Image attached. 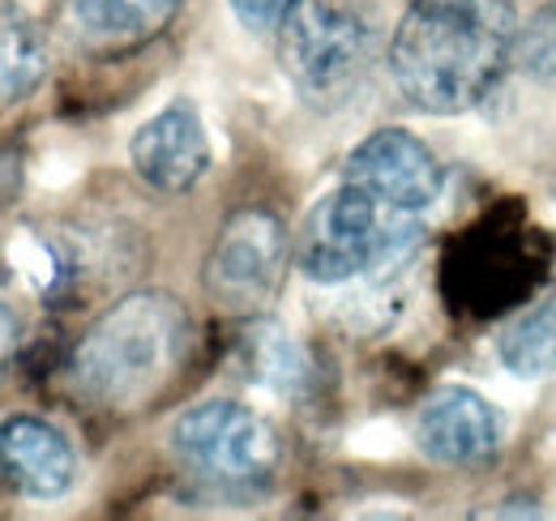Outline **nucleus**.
I'll use <instances>...</instances> for the list:
<instances>
[{
  "mask_svg": "<svg viewBox=\"0 0 556 521\" xmlns=\"http://www.w3.org/2000/svg\"><path fill=\"white\" fill-rule=\"evenodd\" d=\"M471 278L488 300V308H505L509 300H518L535 282V257L522 253L509 236H501L480 253V265H471Z\"/></svg>",
  "mask_w": 556,
  "mask_h": 521,
  "instance_id": "nucleus-15",
  "label": "nucleus"
},
{
  "mask_svg": "<svg viewBox=\"0 0 556 521\" xmlns=\"http://www.w3.org/2000/svg\"><path fill=\"white\" fill-rule=\"evenodd\" d=\"M416 445L441 466H476L501 449V419L476 390L445 385L419 406Z\"/></svg>",
  "mask_w": 556,
  "mask_h": 521,
  "instance_id": "nucleus-9",
  "label": "nucleus"
},
{
  "mask_svg": "<svg viewBox=\"0 0 556 521\" xmlns=\"http://www.w3.org/2000/svg\"><path fill=\"white\" fill-rule=\"evenodd\" d=\"M180 461L214 483H262L278 466L275 428L244 402L214 397L185 410L172 428Z\"/></svg>",
  "mask_w": 556,
  "mask_h": 521,
  "instance_id": "nucleus-6",
  "label": "nucleus"
},
{
  "mask_svg": "<svg viewBox=\"0 0 556 521\" xmlns=\"http://www.w3.org/2000/svg\"><path fill=\"white\" fill-rule=\"evenodd\" d=\"M17 185H22V167H17L13 154L0 150V205H9V196L17 193Z\"/></svg>",
  "mask_w": 556,
  "mask_h": 521,
  "instance_id": "nucleus-19",
  "label": "nucleus"
},
{
  "mask_svg": "<svg viewBox=\"0 0 556 521\" xmlns=\"http://www.w3.org/2000/svg\"><path fill=\"white\" fill-rule=\"evenodd\" d=\"M48 65L52 56L39 22L22 4L0 0V103L26 99L48 77Z\"/></svg>",
  "mask_w": 556,
  "mask_h": 521,
  "instance_id": "nucleus-12",
  "label": "nucleus"
},
{
  "mask_svg": "<svg viewBox=\"0 0 556 521\" xmlns=\"http://www.w3.org/2000/svg\"><path fill=\"white\" fill-rule=\"evenodd\" d=\"M496 351H501L505 368L518 372V377H548V372H556V291L505 329Z\"/></svg>",
  "mask_w": 556,
  "mask_h": 521,
  "instance_id": "nucleus-13",
  "label": "nucleus"
},
{
  "mask_svg": "<svg viewBox=\"0 0 556 521\" xmlns=\"http://www.w3.org/2000/svg\"><path fill=\"white\" fill-rule=\"evenodd\" d=\"M185 0H73V26L103 52L141 48L172 26Z\"/></svg>",
  "mask_w": 556,
  "mask_h": 521,
  "instance_id": "nucleus-11",
  "label": "nucleus"
},
{
  "mask_svg": "<svg viewBox=\"0 0 556 521\" xmlns=\"http://www.w3.org/2000/svg\"><path fill=\"white\" fill-rule=\"evenodd\" d=\"M416 244L419 223L407 209H394L348 180L308 209L295 236V265L304 278L330 287L359 278L377 265L403 260Z\"/></svg>",
  "mask_w": 556,
  "mask_h": 521,
  "instance_id": "nucleus-3",
  "label": "nucleus"
},
{
  "mask_svg": "<svg viewBox=\"0 0 556 521\" xmlns=\"http://www.w3.org/2000/svg\"><path fill=\"white\" fill-rule=\"evenodd\" d=\"M0 470L30 500H56L77 479L70 436L39 415H13L0 423Z\"/></svg>",
  "mask_w": 556,
  "mask_h": 521,
  "instance_id": "nucleus-10",
  "label": "nucleus"
},
{
  "mask_svg": "<svg viewBox=\"0 0 556 521\" xmlns=\"http://www.w3.org/2000/svg\"><path fill=\"white\" fill-rule=\"evenodd\" d=\"M514 39L509 0H412L390 43V73L412 107L458 116L492 94L514 61Z\"/></svg>",
  "mask_w": 556,
  "mask_h": 521,
  "instance_id": "nucleus-1",
  "label": "nucleus"
},
{
  "mask_svg": "<svg viewBox=\"0 0 556 521\" xmlns=\"http://www.w3.org/2000/svg\"><path fill=\"white\" fill-rule=\"evenodd\" d=\"M244 364L253 368V381L266 385V390L291 393L300 390V381H304V355L287 338V329L275 326V321H262V326L249 329V338H244Z\"/></svg>",
  "mask_w": 556,
  "mask_h": 521,
  "instance_id": "nucleus-14",
  "label": "nucleus"
},
{
  "mask_svg": "<svg viewBox=\"0 0 556 521\" xmlns=\"http://www.w3.org/2000/svg\"><path fill=\"white\" fill-rule=\"evenodd\" d=\"M287 9H291V0H231V13L249 30H278Z\"/></svg>",
  "mask_w": 556,
  "mask_h": 521,
  "instance_id": "nucleus-17",
  "label": "nucleus"
},
{
  "mask_svg": "<svg viewBox=\"0 0 556 521\" xmlns=\"http://www.w3.org/2000/svg\"><path fill=\"white\" fill-rule=\"evenodd\" d=\"M364 61L368 30L348 0H291V9L278 22V65L304 99H343Z\"/></svg>",
  "mask_w": 556,
  "mask_h": 521,
  "instance_id": "nucleus-4",
  "label": "nucleus"
},
{
  "mask_svg": "<svg viewBox=\"0 0 556 521\" xmlns=\"http://www.w3.org/2000/svg\"><path fill=\"white\" fill-rule=\"evenodd\" d=\"M129 163L141 185H150L154 193H189L210 171V137L198 107L172 103L150 116L129 141Z\"/></svg>",
  "mask_w": 556,
  "mask_h": 521,
  "instance_id": "nucleus-8",
  "label": "nucleus"
},
{
  "mask_svg": "<svg viewBox=\"0 0 556 521\" xmlns=\"http://www.w3.org/2000/svg\"><path fill=\"white\" fill-rule=\"evenodd\" d=\"M13 355H17V321H13V313L0 304V381H4V372L13 368Z\"/></svg>",
  "mask_w": 556,
  "mask_h": 521,
  "instance_id": "nucleus-18",
  "label": "nucleus"
},
{
  "mask_svg": "<svg viewBox=\"0 0 556 521\" xmlns=\"http://www.w3.org/2000/svg\"><path fill=\"white\" fill-rule=\"evenodd\" d=\"M282 274H287V231L270 209L249 205L218 227L202 282L223 313L257 317L278 295Z\"/></svg>",
  "mask_w": 556,
  "mask_h": 521,
  "instance_id": "nucleus-5",
  "label": "nucleus"
},
{
  "mask_svg": "<svg viewBox=\"0 0 556 521\" xmlns=\"http://www.w3.org/2000/svg\"><path fill=\"white\" fill-rule=\"evenodd\" d=\"M351 185L368 189L377 201L419 214L441 196V167L432 150L407 129H377L368 132L348 154Z\"/></svg>",
  "mask_w": 556,
  "mask_h": 521,
  "instance_id": "nucleus-7",
  "label": "nucleus"
},
{
  "mask_svg": "<svg viewBox=\"0 0 556 521\" xmlns=\"http://www.w3.org/2000/svg\"><path fill=\"white\" fill-rule=\"evenodd\" d=\"M514 61H522V68L535 77H556V4L540 9L531 17V26L518 30Z\"/></svg>",
  "mask_w": 556,
  "mask_h": 521,
  "instance_id": "nucleus-16",
  "label": "nucleus"
},
{
  "mask_svg": "<svg viewBox=\"0 0 556 521\" xmlns=\"http://www.w3.org/2000/svg\"><path fill=\"white\" fill-rule=\"evenodd\" d=\"M193 355V317L167 291L116 300L73 346L70 390L108 415H138L172 390Z\"/></svg>",
  "mask_w": 556,
  "mask_h": 521,
  "instance_id": "nucleus-2",
  "label": "nucleus"
}]
</instances>
